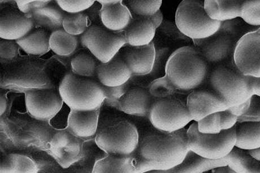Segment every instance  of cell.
<instances>
[{
  "label": "cell",
  "mask_w": 260,
  "mask_h": 173,
  "mask_svg": "<svg viewBox=\"0 0 260 173\" xmlns=\"http://www.w3.org/2000/svg\"><path fill=\"white\" fill-rule=\"evenodd\" d=\"M58 6L69 14L82 13L91 8L95 0H56Z\"/></svg>",
  "instance_id": "cell-35"
},
{
  "label": "cell",
  "mask_w": 260,
  "mask_h": 173,
  "mask_svg": "<svg viewBox=\"0 0 260 173\" xmlns=\"http://www.w3.org/2000/svg\"><path fill=\"white\" fill-rule=\"evenodd\" d=\"M188 149L207 159L218 160L228 156L236 147L237 127L218 134H204L199 131L197 122L187 130Z\"/></svg>",
  "instance_id": "cell-6"
},
{
  "label": "cell",
  "mask_w": 260,
  "mask_h": 173,
  "mask_svg": "<svg viewBox=\"0 0 260 173\" xmlns=\"http://www.w3.org/2000/svg\"><path fill=\"white\" fill-rule=\"evenodd\" d=\"M98 66L94 58L86 53L77 54L71 61L72 72L80 77L88 78L96 75Z\"/></svg>",
  "instance_id": "cell-29"
},
{
  "label": "cell",
  "mask_w": 260,
  "mask_h": 173,
  "mask_svg": "<svg viewBox=\"0 0 260 173\" xmlns=\"http://www.w3.org/2000/svg\"><path fill=\"white\" fill-rule=\"evenodd\" d=\"M95 141L107 154L123 156L134 154L140 141L136 126L122 118L105 122L98 128Z\"/></svg>",
  "instance_id": "cell-4"
},
{
  "label": "cell",
  "mask_w": 260,
  "mask_h": 173,
  "mask_svg": "<svg viewBox=\"0 0 260 173\" xmlns=\"http://www.w3.org/2000/svg\"><path fill=\"white\" fill-rule=\"evenodd\" d=\"M249 154L253 159L258 161H260V147L256 148V149L251 150L248 151Z\"/></svg>",
  "instance_id": "cell-45"
},
{
  "label": "cell",
  "mask_w": 260,
  "mask_h": 173,
  "mask_svg": "<svg viewBox=\"0 0 260 173\" xmlns=\"http://www.w3.org/2000/svg\"><path fill=\"white\" fill-rule=\"evenodd\" d=\"M175 90L176 88L166 76L153 80L148 87L150 95L159 100L171 97L174 93Z\"/></svg>",
  "instance_id": "cell-33"
},
{
  "label": "cell",
  "mask_w": 260,
  "mask_h": 173,
  "mask_svg": "<svg viewBox=\"0 0 260 173\" xmlns=\"http://www.w3.org/2000/svg\"><path fill=\"white\" fill-rule=\"evenodd\" d=\"M251 102L252 98L249 99L241 105L229 107L227 110L238 117H242L247 114L250 107H251Z\"/></svg>",
  "instance_id": "cell-40"
},
{
  "label": "cell",
  "mask_w": 260,
  "mask_h": 173,
  "mask_svg": "<svg viewBox=\"0 0 260 173\" xmlns=\"http://www.w3.org/2000/svg\"><path fill=\"white\" fill-rule=\"evenodd\" d=\"M236 147L247 151L260 147V121L244 122L237 127Z\"/></svg>",
  "instance_id": "cell-26"
},
{
  "label": "cell",
  "mask_w": 260,
  "mask_h": 173,
  "mask_svg": "<svg viewBox=\"0 0 260 173\" xmlns=\"http://www.w3.org/2000/svg\"><path fill=\"white\" fill-rule=\"evenodd\" d=\"M129 70L122 58L116 57L112 61L98 64L96 76L102 85L114 87L124 85L132 77Z\"/></svg>",
  "instance_id": "cell-16"
},
{
  "label": "cell",
  "mask_w": 260,
  "mask_h": 173,
  "mask_svg": "<svg viewBox=\"0 0 260 173\" xmlns=\"http://www.w3.org/2000/svg\"><path fill=\"white\" fill-rule=\"evenodd\" d=\"M162 0H126V6L134 16L149 17L159 11Z\"/></svg>",
  "instance_id": "cell-30"
},
{
  "label": "cell",
  "mask_w": 260,
  "mask_h": 173,
  "mask_svg": "<svg viewBox=\"0 0 260 173\" xmlns=\"http://www.w3.org/2000/svg\"><path fill=\"white\" fill-rule=\"evenodd\" d=\"M157 28L148 17L133 16L124 33L127 44L132 47L148 45L152 42Z\"/></svg>",
  "instance_id": "cell-18"
},
{
  "label": "cell",
  "mask_w": 260,
  "mask_h": 173,
  "mask_svg": "<svg viewBox=\"0 0 260 173\" xmlns=\"http://www.w3.org/2000/svg\"><path fill=\"white\" fill-rule=\"evenodd\" d=\"M78 43L77 36L72 35L63 28L52 32L50 35V48L59 56L69 57L73 55L77 49Z\"/></svg>",
  "instance_id": "cell-27"
},
{
  "label": "cell",
  "mask_w": 260,
  "mask_h": 173,
  "mask_svg": "<svg viewBox=\"0 0 260 173\" xmlns=\"http://www.w3.org/2000/svg\"><path fill=\"white\" fill-rule=\"evenodd\" d=\"M103 6H112V5L122 3L123 0H95Z\"/></svg>",
  "instance_id": "cell-44"
},
{
  "label": "cell",
  "mask_w": 260,
  "mask_h": 173,
  "mask_svg": "<svg viewBox=\"0 0 260 173\" xmlns=\"http://www.w3.org/2000/svg\"><path fill=\"white\" fill-rule=\"evenodd\" d=\"M233 47V41L231 37L219 36L204 44L201 49V54L207 61L218 63L230 55Z\"/></svg>",
  "instance_id": "cell-23"
},
{
  "label": "cell",
  "mask_w": 260,
  "mask_h": 173,
  "mask_svg": "<svg viewBox=\"0 0 260 173\" xmlns=\"http://www.w3.org/2000/svg\"><path fill=\"white\" fill-rule=\"evenodd\" d=\"M207 61L191 47L177 49L168 59L166 76L176 90L189 92L203 85L208 74Z\"/></svg>",
  "instance_id": "cell-2"
},
{
  "label": "cell",
  "mask_w": 260,
  "mask_h": 173,
  "mask_svg": "<svg viewBox=\"0 0 260 173\" xmlns=\"http://www.w3.org/2000/svg\"><path fill=\"white\" fill-rule=\"evenodd\" d=\"M50 35L51 34L46 31L39 29L30 32L16 42L19 47L29 55L43 56L51 50Z\"/></svg>",
  "instance_id": "cell-24"
},
{
  "label": "cell",
  "mask_w": 260,
  "mask_h": 173,
  "mask_svg": "<svg viewBox=\"0 0 260 173\" xmlns=\"http://www.w3.org/2000/svg\"><path fill=\"white\" fill-rule=\"evenodd\" d=\"M81 42L102 63L112 61L127 44L124 33L112 32L97 26L88 27L81 36Z\"/></svg>",
  "instance_id": "cell-9"
},
{
  "label": "cell",
  "mask_w": 260,
  "mask_h": 173,
  "mask_svg": "<svg viewBox=\"0 0 260 173\" xmlns=\"http://www.w3.org/2000/svg\"><path fill=\"white\" fill-rule=\"evenodd\" d=\"M148 18L151 19V21L157 29L161 25L163 21V14L160 10L157 13Z\"/></svg>",
  "instance_id": "cell-42"
},
{
  "label": "cell",
  "mask_w": 260,
  "mask_h": 173,
  "mask_svg": "<svg viewBox=\"0 0 260 173\" xmlns=\"http://www.w3.org/2000/svg\"><path fill=\"white\" fill-rule=\"evenodd\" d=\"M88 17L82 13L65 15L62 22V28L72 35L78 36L87 30Z\"/></svg>",
  "instance_id": "cell-31"
},
{
  "label": "cell",
  "mask_w": 260,
  "mask_h": 173,
  "mask_svg": "<svg viewBox=\"0 0 260 173\" xmlns=\"http://www.w3.org/2000/svg\"><path fill=\"white\" fill-rule=\"evenodd\" d=\"M229 161V155L221 159L212 160L198 155L189 150L181 164L165 172L201 173L228 166Z\"/></svg>",
  "instance_id": "cell-19"
},
{
  "label": "cell",
  "mask_w": 260,
  "mask_h": 173,
  "mask_svg": "<svg viewBox=\"0 0 260 173\" xmlns=\"http://www.w3.org/2000/svg\"><path fill=\"white\" fill-rule=\"evenodd\" d=\"M238 70L248 77H260V32H249L237 44L234 54Z\"/></svg>",
  "instance_id": "cell-10"
},
{
  "label": "cell",
  "mask_w": 260,
  "mask_h": 173,
  "mask_svg": "<svg viewBox=\"0 0 260 173\" xmlns=\"http://www.w3.org/2000/svg\"><path fill=\"white\" fill-rule=\"evenodd\" d=\"M101 17L104 26L114 32L124 31L133 19L132 12L122 3L103 6Z\"/></svg>",
  "instance_id": "cell-20"
},
{
  "label": "cell",
  "mask_w": 260,
  "mask_h": 173,
  "mask_svg": "<svg viewBox=\"0 0 260 173\" xmlns=\"http://www.w3.org/2000/svg\"><path fill=\"white\" fill-rule=\"evenodd\" d=\"M52 0H16L17 6L21 13L28 15L49 6Z\"/></svg>",
  "instance_id": "cell-37"
},
{
  "label": "cell",
  "mask_w": 260,
  "mask_h": 173,
  "mask_svg": "<svg viewBox=\"0 0 260 173\" xmlns=\"http://www.w3.org/2000/svg\"><path fill=\"white\" fill-rule=\"evenodd\" d=\"M152 98L149 92L143 89H130L120 101L117 109L129 115L148 117L154 103Z\"/></svg>",
  "instance_id": "cell-17"
},
{
  "label": "cell",
  "mask_w": 260,
  "mask_h": 173,
  "mask_svg": "<svg viewBox=\"0 0 260 173\" xmlns=\"http://www.w3.org/2000/svg\"><path fill=\"white\" fill-rule=\"evenodd\" d=\"M59 93L71 110L90 111L100 109L106 96L102 84L69 73L59 84Z\"/></svg>",
  "instance_id": "cell-3"
},
{
  "label": "cell",
  "mask_w": 260,
  "mask_h": 173,
  "mask_svg": "<svg viewBox=\"0 0 260 173\" xmlns=\"http://www.w3.org/2000/svg\"><path fill=\"white\" fill-rule=\"evenodd\" d=\"M103 87L106 96L105 102L109 106L117 108L120 101L127 92L126 84L119 87Z\"/></svg>",
  "instance_id": "cell-36"
},
{
  "label": "cell",
  "mask_w": 260,
  "mask_h": 173,
  "mask_svg": "<svg viewBox=\"0 0 260 173\" xmlns=\"http://www.w3.org/2000/svg\"><path fill=\"white\" fill-rule=\"evenodd\" d=\"M253 96L260 97V77H249Z\"/></svg>",
  "instance_id": "cell-41"
},
{
  "label": "cell",
  "mask_w": 260,
  "mask_h": 173,
  "mask_svg": "<svg viewBox=\"0 0 260 173\" xmlns=\"http://www.w3.org/2000/svg\"><path fill=\"white\" fill-rule=\"evenodd\" d=\"M186 105L190 116L195 122L230 107L216 94L207 91L192 92L187 97Z\"/></svg>",
  "instance_id": "cell-12"
},
{
  "label": "cell",
  "mask_w": 260,
  "mask_h": 173,
  "mask_svg": "<svg viewBox=\"0 0 260 173\" xmlns=\"http://www.w3.org/2000/svg\"><path fill=\"white\" fill-rule=\"evenodd\" d=\"M34 24L32 18L26 14L6 12L0 19V38L16 41L31 32Z\"/></svg>",
  "instance_id": "cell-14"
},
{
  "label": "cell",
  "mask_w": 260,
  "mask_h": 173,
  "mask_svg": "<svg viewBox=\"0 0 260 173\" xmlns=\"http://www.w3.org/2000/svg\"><path fill=\"white\" fill-rule=\"evenodd\" d=\"M61 9L54 6H46L31 14L35 24L47 30L53 32L62 28L65 14Z\"/></svg>",
  "instance_id": "cell-25"
},
{
  "label": "cell",
  "mask_w": 260,
  "mask_h": 173,
  "mask_svg": "<svg viewBox=\"0 0 260 173\" xmlns=\"http://www.w3.org/2000/svg\"><path fill=\"white\" fill-rule=\"evenodd\" d=\"M148 117L156 129L165 133L183 129L192 121L186 104L170 97L160 99L154 102Z\"/></svg>",
  "instance_id": "cell-8"
},
{
  "label": "cell",
  "mask_w": 260,
  "mask_h": 173,
  "mask_svg": "<svg viewBox=\"0 0 260 173\" xmlns=\"http://www.w3.org/2000/svg\"><path fill=\"white\" fill-rule=\"evenodd\" d=\"M136 155L127 156L109 155L99 160L93 167L94 173L137 172Z\"/></svg>",
  "instance_id": "cell-22"
},
{
  "label": "cell",
  "mask_w": 260,
  "mask_h": 173,
  "mask_svg": "<svg viewBox=\"0 0 260 173\" xmlns=\"http://www.w3.org/2000/svg\"><path fill=\"white\" fill-rule=\"evenodd\" d=\"M25 104L30 115L40 121L51 120L63 105L60 94L52 90H33L24 93Z\"/></svg>",
  "instance_id": "cell-11"
},
{
  "label": "cell",
  "mask_w": 260,
  "mask_h": 173,
  "mask_svg": "<svg viewBox=\"0 0 260 173\" xmlns=\"http://www.w3.org/2000/svg\"><path fill=\"white\" fill-rule=\"evenodd\" d=\"M241 17L249 25L260 26V0H245Z\"/></svg>",
  "instance_id": "cell-32"
},
{
  "label": "cell",
  "mask_w": 260,
  "mask_h": 173,
  "mask_svg": "<svg viewBox=\"0 0 260 173\" xmlns=\"http://www.w3.org/2000/svg\"><path fill=\"white\" fill-rule=\"evenodd\" d=\"M187 130L153 132L139 141L137 172H165L181 164L189 151Z\"/></svg>",
  "instance_id": "cell-1"
},
{
  "label": "cell",
  "mask_w": 260,
  "mask_h": 173,
  "mask_svg": "<svg viewBox=\"0 0 260 173\" xmlns=\"http://www.w3.org/2000/svg\"><path fill=\"white\" fill-rule=\"evenodd\" d=\"M7 109V100L6 96L2 95L0 98V113L1 116L4 114Z\"/></svg>",
  "instance_id": "cell-43"
},
{
  "label": "cell",
  "mask_w": 260,
  "mask_h": 173,
  "mask_svg": "<svg viewBox=\"0 0 260 173\" xmlns=\"http://www.w3.org/2000/svg\"><path fill=\"white\" fill-rule=\"evenodd\" d=\"M244 0H204V6L209 17L220 22L241 17Z\"/></svg>",
  "instance_id": "cell-21"
},
{
  "label": "cell",
  "mask_w": 260,
  "mask_h": 173,
  "mask_svg": "<svg viewBox=\"0 0 260 173\" xmlns=\"http://www.w3.org/2000/svg\"><path fill=\"white\" fill-rule=\"evenodd\" d=\"M38 168L32 159L21 155L10 154L4 158L0 166L1 172H37Z\"/></svg>",
  "instance_id": "cell-28"
},
{
  "label": "cell",
  "mask_w": 260,
  "mask_h": 173,
  "mask_svg": "<svg viewBox=\"0 0 260 173\" xmlns=\"http://www.w3.org/2000/svg\"><path fill=\"white\" fill-rule=\"evenodd\" d=\"M213 92L230 107L246 102L253 96L249 77L231 68L219 66L210 76Z\"/></svg>",
  "instance_id": "cell-7"
},
{
  "label": "cell",
  "mask_w": 260,
  "mask_h": 173,
  "mask_svg": "<svg viewBox=\"0 0 260 173\" xmlns=\"http://www.w3.org/2000/svg\"><path fill=\"white\" fill-rule=\"evenodd\" d=\"M197 124L199 131L204 134H218L222 131L220 112L203 118Z\"/></svg>",
  "instance_id": "cell-34"
},
{
  "label": "cell",
  "mask_w": 260,
  "mask_h": 173,
  "mask_svg": "<svg viewBox=\"0 0 260 173\" xmlns=\"http://www.w3.org/2000/svg\"><path fill=\"white\" fill-rule=\"evenodd\" d=\"M156 57V49L152 42L144 46H129L125 49L122 59L132 75L143 76L152 72Z\"/></svg>",
  "instance_id": "cell-13"
},
{
  "label": "cell",
  "mask_w": 260,
  "mask_h": 173,
  "mask_svg": "<svg viewBox=\"0 0 260 173\" xmlns=\"http://www.w3.org/2000/svg\"><path fill=\"white\" fill-rule=\"evenodd\" d=\"M13 2H16V0H1L2 4L11 3Z\"/></svg>",
  "instance_id": "cell-46"
},
{
  "label": "cell",
  "mask_w": 260,
  "mask_h": 173,
  "mask_svg": "<svg viewBox=\"0 0 260 173\" xmlns=\"http://www.w3.org/2000/svg\"><path fill=\"white\" fill-rule=\"evenodd\" d=\"M221 123L222 131H227L236 126L239 117L234 115L227 110L220 112Z\"/></svg>",
  "instance_id": "cell-39"
},
{
  "label": "cell",
  "mask_w": 260,
  "mask_h": 173,
  "mask_svg": "<svg viewBox=\"0 0 260 173\" xmlns=\"http://www.w3.org/2000/svg\"><path fill=\"white\" fill-rule=\"evenodd\" d=\"M100 109L90 111L71 110L68 119V132L74 137L88 138L97 134Z\"/></svg>",
  "instance_id": "cell-15"
},
{
  "label": "cell",
  "mask_w": 260,
  "mask_h": 173,
  "mask_svg": "<svg viewBox=\"0 0 260 173\" xmlns=\"http://www.w3.org/2000/svg\"><path fill=\"white\" fill-rule=\"evenodd\" d=\"M176 24L184 35L194 39H205L214 35L222 23L210 18L204 3L199 0H183L176 13Z\"/></svg>",
  "instance_id": "cell-5"
},
{
  "label": "cell",
  "mask_w": 260,
  "mask_h": 173,
  "mask_svg": "<svg viewBox=\"0 0 260 173\" xmlns=\"http://www.w3.org/2000/svg\"><path fill=\"white\" fill-rule=\"evenodd\" d=\"M18 47L16 41L2 39L0 42V57L2 60L9 61L17 57Z\"/></svg>",
  "instance_id": "cell-38"
}]
</instances>
